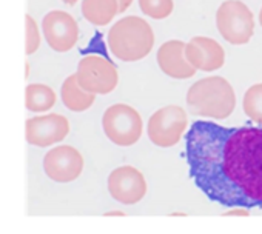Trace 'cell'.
<instances>
[{
    "label": "cell",
    "instance_id": "1",
    "mask_svg": "<svg viewBox=\"0 0 262 234\" xmlns=\"http://www.w3.org/2000/svg\"><path fill=\"white\" fill-rule=\"evenodd\" d=\"M185 157L194 185L222 206H262V128L191 124Z\"/></svg>",
    "mask_w": 262,
    "mask_h": 234
},
{
    "label": "cell",
    "instance_id": "2",
    "mask_svg": "<svg viewBox=\"0 0 262 234\" xmlns=\"http://www.w3.org/2000/svg\"><path fill=\"white\" fill-rule=\"evenodd\" d=\"M191 114L224 121L236 108V94L231 83L221 76H210L194 82L187 92Z\"/></svg>",
    "mask_w": 262,
    "mask_h": 234
},
{
    "label": "cell",
    "instance_id": "3",
    "mask_svg": "<svg viewBox=\"0 0 262 234\" xmlns=\"http://www.w3.org/2000/svg\"><path fill=\"white\" fill-rule=\"evenodd\" d=\"M108 46L122 62H138L147 57L155 46V33L150 24L138 16L117 20L108 33Z\"/></svg>",
    "mask_w": 262,
    "mask_h": 234
},
{
    "label": "cell",
    "instance_id": "4",
    "mask_svg": "<svg viewBox=\"0 0 262 234\" xmlns=\"http://www.w3.org/2000/svg\"><path fill=\"white\" fill-rule=\"evenodd\" d=\"M102 128L114 145L131 147L141 139L144 122L138 109L125 103H116L105 109Z\"/></svg>",
    "mask_w": 262,
    "mask_h": 234
},
{
    "label": "cell",
    "instance_id": "5",
    "mask_svg": "<svg viewBox=\"0 0 262 234\" xmlns=\"http://www.w3.org/2000/svg\"><path fill=\"white\" fill-rule=\"evenodd\" d=\"M216 27L228 43L245 45L254 34V16L241 0H225L216 11Z\"/></svg>",
    "mask_w": 262,
    "mask_h": 234
},
{
    "label": "cell",
    "instance_id": "6",
    "mask_svg": "<svg viewBox=\"0 0 262 234\" xmlns=\"http://www.w3.org/2000/svg\"><path fill=\"white\" fill-rule=\"evenodd\" d=\"M188 127V115L182 106L168 105L158 109L148 121V139L161 148L174 147Z\"/></svg>",
    "mask_w": 262,
    "mask_h": 234
},
{
    "label": "cell",
    "instance_id": "7",
    "mask_svg": "<svg viewBox=\"0 0 262 234\" xmlns=\"http://www.w3.org/2000/svg\"><path fill=\"white\" fill-rule=\"evenodd\" d=\"M77 83L93 94H110L116 89L119 74L116 66L105 57L90 54L79 62L76 73Z\"/></svg>",
    "mask_w": 262,
    "mask_h": 234
},
{
    "label": "cell",
    "instance_id": "8",
    "mask_svg": "<svg viewBox=\"0 0 262 234\" xmlns=\"http://www.w3.org/2000/svg\"><path fill=\"white\" fill-rule=\"evenodd\" d=\"M70 133V122L65 115L51 112L31 117L25 124V137L30 145L47 148L62 142Z\"/></svg>",
    "mask_w": 262,
    "mask_h": 234
},
{
    "label": "cell",
    "instance_id": "9",
    "mask_svg": "<svg viewBox=\"0 0 262 234\" xmlns=\"http://www.w3.org/2000/svg\"><path fill=\"white\" fill-rule=\"evenodd\" d=\"M108 191L114 200L125 205H135L145 197L147 180L138 168L123 165L110 173Z\"/></svg>",
    "mask_w": 262,
    "mask_h": 234
},
{
    "label": "cell",
    "instance_id": "10",
    "mask_svg": "<svg viewBox=\"0 0 262 234\" xmlns=\"http://www.w3.org/2000/svg\"><path fill=\"white\" fill-rule=\"evenodd\" d=\"M42 31L47 43L57 53L73 50L79 40V25L76 19L62 10H54L43 17Z\"/></svg>",
    "mask_w": 262,
    "mask_h": 234
},
{
    "label": "cell",
    "instance_id": "11",
    "mask_svg": "<svg viewBox=\"0 0 262 234\" xmlns=\"http://www.w3.org/2000/svg\"><path fill=\"white\" fill-rule=\"evenodd\" d=\"M43 170L51 180L57 183H70L82 174L83 157L74 147L59 145L45 154Z\"/></svg>",
    "mask_w": 262,
    "mask_h": 234
},
{
    "label": "cell",
    "instance_id": "12",
    "mask_svg": "<svg viewBox=\"0 0 262 234\" xmlns=\"http://www.w3.org/2000/svg\"><path fill=\"white\" fill-rule=\"evenodd\" d=\"M187 62L198 71L211 73L224 66L225 63V51L221 43L214 39L196 36L188 43H185L184 50Z\"/></svg>",
    "mask_w": 262,
    "mask_h": 234
},
{
    "label": "cell",
    "instance_id": "13",
    "mask_svg": "<svg viewBox=\"0 0 262 234\" xmlns=\"http://www.w3.org/2000/svg\"><path fill=\"white\" fill-rule=\"evenodd\" d=\"M185 42L182 40H168L161 45L158 50V65L164 74L173 79H190L196 74V69L187 62Z\"/></svg>",
    "mask_w": 262,
    "mask_h": 234
},
{
    "label": "cell",
    "instance_id": "14",
    "mask_svg": "<svg viewBox=\"0 0 262 234\" xmlns=\"http://www.w3.org/2000/svg\"><path fill=\"white\" fill-rule=\"evenodd\" d=\"M60 96H62L63 105L73 112L86 111L96 100V94L85 91L77 83L76 74H71L70 77L65 79V82L60 88Z\"/></svg>",
    "mask_w": 262,
    "mask_h": 234
},
{
    "label": "cell",
    "instance_id": "15",
    "mask_svg": "<svg viewBox=\"0 0 262 234\" xmlns=\"http://www.w3.org/2000/svg\"><path fill=\"white\" fill-rule=\"evenodd\" d=\"M117 13V0H82L83 17L96 27L108 25Z\"/></svg>",
    "mask_w": 262,
    "mask_h": 234
},
{
    "label": "cell",
    "instance_id": "16",
    "mask_svg": "<svg viewBox=\"0 0 262 234\" xmlns=\"http://www.w3.org/2000/svg\"><path fill=\"white\" fill-rule=\"evenodd\" d=\"M56 92L43 83H30L25 89V106L31 112L50 111L56 105Z\"/></svg>",
    "mask_w": 262,
    "mask_h": 234
},
{
    "label": "cell",
    "instance_id": "17",
    "mask_svg": "<svg viewBox=\"0 0 262 234\" xmlns=\"http://www.w3.org/2000/svg\"><path fill=\"white\" fill-rule=\"evenodd\" d=\"M242 106L248 119L262 127V83H254L245 91Z\"/></svg>",
    "mask_w": 262,
    "mask_h": 234
},
{
    "label": "cell",
    "instance_id": "18",
    "mask_svg": "<svg viewBox=\"0 0 262 234\" xmlns=\"http://www.w3.org/2000/svg\"><path fill=\"white\" fill-rule=\"evenodd\" d=\"M141 11L156 20L167 19L173 10H174V2L173 0H139Z\"/></svg>",
    "mask_w": 262,
    "mask_h": 234
},
{
    "label": "cell",
    "instance_id": "19",
    "mask_svg": "<svg viewBox=\"0 0 262 234\" xmlns=\"http://www.w3.org/2000/svg\"><path fill=\"white\" fill-rule=\"evenodd\" d=\"M25 25H27V50L25 51L28 56H31L40 46V33H39V27L36 20L30 14L25 16Z\"/></svg>",
    "mask_w": 262,
    "mask_h": 234
},
{
    "label": "cell",
    "instance_id": "20",
    "mask_svg": "<svg viewBox=\"0 0 262 234\" xmlns=\"http://www.w3.org/2000/svg\"><path fill=\"white\" fill-rule=\"evenodd\" d=\"M133 4V0H117V7H119V13H125L129 5Z\"/></svg>",
    "mask_w": 262,
    "mask_h": 234
},
{
    "label": "cell",
    "instance_id": "21",
    "mask_svg": "<svg viewBox=\"0 0 262 234\" xmlns=\"http://www.w3.org/2000/svg\"><path fill=\"white\" fill-rule=\"evenodd\" d=\"M250 211L245 208V209H230L227 213H224V216H248Z\"/></svg>",
    "mask_w": 262,
    "mask_h": 234
},
{
    "label": "cell",
    "instance_id": "22",
    "mask_svg": "<svg viewBox=\"0 0 262 234\" xmlns=\"http://www.w3.org/2000/svg\"><path fill=\"white\" fill-rule=\"evenodd\" d=\"M106 216H125V213H122V211H110V213H106Z\"/></svg>",
    "mask_w": 262,
    "mask_h": 234
},
{
    "label": "cell",
    "instance_id": "23",
    "mask_svg": "<svg viewBox=\"0 0 262 234\" xmlns=\"http://www.w3.org/2000/svg\"><path fill=\"white\" fill-rule=\"evenodd\" d=\"M62 2L67 4V5H70V7H74L77 4V0H62Z\"/></svg>",
    "mask_w": 262,
    "mask_h": 234
},
{
    "label": "cell",
    "instance_id": "24",
    "mask_svg": "<svg viewBox=\"0 0 262 234\" xmlns=\"http://www.w3.org/2000/svg\"><path fill=\"white\" fill-rule=\"evenodd\" d=\"M259 24H260V27H262V8H260V11H259Z\"/></svg>",
    "mask_w": 262,
    "mask_h": 234
}]
</instances>
